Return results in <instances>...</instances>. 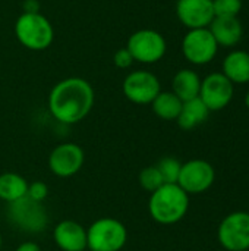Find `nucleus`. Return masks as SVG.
<instances>
[{
    "label": "nucleus",
    "instance_id": "20",
    "mask_svg": "<svg viewBox=\"0 0 249 251\" xmlns=\"http://www.w3.org/2000/svg\"><path fill=\"white\" fill-rule=\"evenodd\" d=\"M183 101L173 91H160L158 96L153 100V112L163 121H176Z\"/></svg>",
    "mask_w": 249,
    "mask_h": 251
},
{
    "label": "nucleus",
    "instance_id": "26",
    "mask_svg": "<svg viewBox=\"0 0 249 251\" xmlns=\"http://www.w3.org/2000/svg\"><path fill=\"white\" fill-rule=\"evenodd\" d=\"M15 251H41L40 246L37 243H32V241H25L22 244L18 246V249Z\"/></svg>",
    "mask_w": 249,
    "mask_h": 251
},
{
    "label": "nucleus",
    "instance_id": "17",
    "mask_svg": "<svg viewBox=\"0 0 249 251\" xmlns=\"http://www.w3.org/2000/svg\"><path fill=\"white\" fill-rule=\"evenodd\" d=\"M201 78L192 69H181L172 81V91L182 100L188 101L200 96Z\"/></svg>",
    "mask_w": 249,
    "mask_h": 251
},
{
    "label": "nucleus",
    "instance_id": "4",
    "mask_svg": "<svg viewBox=\"0 0 249 251\" xmlns=\"http://www.w3.org/2000/svg\"><path fill=\"white\" fill-rule=\"evenodd\" d=\"M126 238L125 225L114 218H101L87 229V246L92 251H120Z\"/></svg>",
    "mask_w": 249,
    "mask_h": 251
},
{
    "label": "nucleus",
    "instance_id": "27",
    "mask_svg": "<svg viewBox=\"0 0 249 251\" xmlns=\"http://www.w3.org/2000/svg\"><path fill=\"white\" fill-rule=\"evenodd\" d=\"M23 12H40V4L37 0H25L23 1Z\"/></svg>",
    "mask_w": 249,
    "mask_h": 251
},
{
    "label": "nucleus",
    "instance_id": "16",
    "mask_svg": "<svg viewBox=\"0 0 249 251\" xmlns=\"http://www.w3.org/2000/svg\"><path fill=\"white\" fill-rule=\"evenodd\" d=\"M232 84L249 82V53L244 50H235L229 53L223 60L222 72Z\"/></svg>",
    "mask_w": 249,
    "mask_h": 251
},
{
    "label": "nucleus",
    "instance_id": "5",
    "mask_svg": "<svg viewBox=\"0 0 249 251\" xmlns=\"http://www.w3.org/2000/svg\"><path fill=\"white\" fill-rule=\"evenodd\" d=\"M7 219L26 234H40L48 225V213L43 203L34 201L26 196L18 201L9 203Z\"/></svg>",
    "mask_w": 249,
    "mask_h": 251
},
{
    "label": "nucleus",
    "instance_id": "13",
    "mask_svg": "<svg viewBox=\"0 0 249 251\" xmlns=\"http://www.w3.org/2000/svg\"><path fill=\"white\" fill-rule=\"evenodd\" d=\"M176 15L189 29L208 28L214 19L213 0H178Z\"/></svg>",
    "mask_w": 249,
    "mask_h": 251
},
{
    "label": "nucleus",
    "instance_id": "10",
    "mask_svg": "<svg viewBox=\"0 0 249 251\" xmlns=\"http://www.w3.org/2000/svg\"><path fill=\"white\" fill-rule=\"evenodd\" d=\"M216 179V171L211 163L203 159H194L182 165L178 185L186 194L205 193Z\"/></svg>",
    "mask_w": 249,
    "mask_h": 251
},
{
    "label": "nucleus",
    "instance_id": "15",
    "mask_svg": "<svg viewBox=\"0 0 249 251\" xmlns=\"http://www.w3.org/2000/svg\"><path fill=\"white\" fill-rule=\"evenodd\" d=\"M208 29L222 47L236 46L244 34V28L238 16H214Z\"/></svg>",
    "mask_w": 249,
    "mask_h": 251
},
{
    "label": "nucleus",
    "instance_id": "19",
    "mask_svg": "<svg viewBox=\"0 0 249 251\" xmlns=\"http://www.w3.org/2000/svg\"><path fill=\"white\" fill-rule=\"evenodd\" d=\"M28 191V182L23 176L6 172L0 175V200L9 203L18 201L26 196Z\"/></svg>",
    "mask_w": 249,
    "mask_h": 251
},
{
    "label": "nucleus",
    "instance_id": "25",
    "mask_svg": "<svg viewBox=\"0 0 249 251\" xmlns=\"http://www.w3.org/2000/svg\"><path fill=\"white\" fill-rule=\"evenodd\" d=\"M134 57H132V54L129 53V50L126 49V47H123V49H119L116 53H114V56H113V63H114V66L116 68H119V69H129L132 65H134Z\"/></svg>",
    "mask_w": 249,
    "mask_h": 251
},
{
    "label": "nucleus",
    "instance_id": "30",
    "mask_svg": "<svg viewBox=\"0 0 249 251\" xmlns=\"http://www.w3.org/2000/svg\"><path fill=\"white\" fill-rule=\"evenodd\" d=\"M90 251H92V250H90Z\"/></svg>",
    "mask_w": 249,
    "mask_h": 251
},
{
    "label": "nucleus",
    "instance_id": "14",
    "mask_svg": "<svg viewBox=\"0 0 249 251\" xmlns=\"http://www.w3.org/2000/svg\"><path fill=\"white\" fill-rule=\"evenodd\" d=\"M53 240L62 251H85L87 229L75 221H62L53 229Z\"/></svg>",
    "mask_w": 249,
    "mask_h": 251
},
{
    "label": "nucleus",
    "instance_id": "3",
    "mask_svg": "<svg viewBox=\"0 0 249 251\" xmlns=\"http://www.w3.org/2000/svg\"><path fill=\"white\" fill-rule=\"evenodd\" d=\"M15 37L28 50H47L54 40V28L40 12H22L15 22Z\"/></svg>",
    "mask_w": 249,
    "mask_h": 251
},
{
    "label": "nucleus",
    "instance_id": "1",
    "mask_svg": "<svg viewBox=\"0 0 249 251\" xmlns=\"http://www.w3.org/2000/svg\"><path fill=\"white\" fill-rule=\"evenodd\" d=\"M94 100L95 93L92 85L81 76H70L59 81L51 88L48 110L57 122L72 125L88 116Z\"/></svg>",
    "mask_w": 249,
    "mask_h": 251
},
{
    "label": "nucleus",
    "instance_id": "21",
    "mask_svg": "<svg viewBox=\"0 0 249 251\" xmlns=\"http://www.w3.org/2000/svg\"><path fill=\"white\" fill-rule=\"evenodd\" d=\"M156 168L158 169V172H160L164 184H178L179 174H181V168H182V163L178 159L170 157V156L163 157L156 165Z\"/></svg>",
    "mask_w": 249,
    "mask_h": 251
},
{
    "label": "nucleus",
    "instance_id": "18",
    "mask_svg": "<svg viewBox=\"0 0 249 251\" xmlns=\"http://www.w3.org/2000/svg\"><path fill=\"white\" fill-rule=\"evenodd\" d=\"M208 115H210V110L203 103V100L200 97H197V99L183 101L182 110H181V113H179L176 121H178V125L182 129L189 131V129L197 128L203 122H205Z\"/></svg>",
    "mask_w": 249,
    "mask_h": 251
},
{
    "label": "nucleus",
    "instance_id": "31",
    "mask_svg": "<svg viewBox=\"0 0 249 251\" xmlns=\"http://www.w3.org/2000/svg\"><path fill=\"white\" fill-rule=\"evenodd\" d=\"M247 251H249V250H247Z\"/></svg>",
    "mask_w": 249,
    "mask_h": 251
},
{
    "label": "nucleus",
    "instance_id": "28",
    "mask_svg": "<svg viewBox=\"0 0 249 251\" xmlns=\"http://www.w3.org/2000/svg\"><path fill=\"white\" fill-rule=\"evenodd\" d=\"M245 104H247V107L249 109V91L248 94H247V97H245Z\"/></svg>",
    "mask_w": 249,
    "mask_h": 251
},
{
    "label": "nucleus",
    "instance_id": "11",
    "mask_svg": "<svg viewBox=\"0 0 249 251\" xmlns=\"http://www.w3.org/2000/svg\"><path fill=\"white\" fill-rule=\"evenodd\" d=\"M198 97L210 112L222 110L233 99V84L223 74L213 72L201 81Z\"/></svg>",
    "mask_w": 249,
    "mask_h": 251
},
{
    "label": "nucleus",
    "instance_id": "24",
    "mask_svg": "<svg viewBox=\"0 0 249 251\" xmlns=\"http://www.w3.org/2000/svg\"><path fill=\"white\" fill-rule=\"evenodd\" d=\"M48 196V187L45 182L41 181H35L32 184H28V191H26V197H29L34 201H40L43 203Z\"/></svg>",
    "mask_w": 249,
    "mask_h": 251
},
{
    "label": "nucleus",
    "instance_id": "7",
    "mask_svg": "<svg viewBox=\"0 0 249 251\" xmlns=\"http://www.w3.org/2000/svg\"><path fill=\"white\" fill-rule=\"evenodd\" d=\"M217 50L219 44L208 28L189 29L182 40V53L192 65L210 63L216 57Z\"/></svg>",
    "mask_w": 249,
    "mask_h": 251
},
{
    "label": "nucleus",
    "instance_id": "8",
    "mask_svg": "<svg viewBox=\"0 0 249 251\" xmlns=\"http://www.w3.org/2000/svg\"><path fill=\"white\" fill-rule=\"evenodd\" d=\"M219 243L227 251L249 250V213L233 212L227 215L217 231Z\"/></svg>",
    "mask_w": 249,
    "mask_h": 251
},
{
    "label": "nucleus",
    "instance_id": "12",
    "mask_svg": "<svg viewBox=\"0 0 249 251\" xmlns=\"http://www.w3.org/2000/svg\"><path fill=\"white\" fill-rule=\"evenodd\" d=\"M85 162V153L75 143H63L53 149L48 157L50 171L59 178H69L78 174Z\"/></svg>",
    "mask_w": 249,
    "mask_h": 251
},
{
    "label": "nucleus",
    "instance_id": "9",
    "mask_svg": "<svg viewBox=\"0 0 249 251\" xmlns=\"http://www.w3.org/2000/svg\"><path fill=\"white\" fill-rule=\"evenodd\" d=\"M125 97L135 104H151L161 91L158 78L150 71H132L122 84Z\"/></svg>",
    "mask_w": 249,
    "mask_h": 251
},
{
    "label": "nucleus",
    "instance_id": "29",
    "mask_svg": "<svg viewBox=\"0 0 249 251\" xmlns=\"http://www.w3.org/2000/svg\"><path fill=\"white\" fill-rule=\"evenodd\" d=\"M0 249H1V234H0Z\"/></svg>",
    "mask_w": 249,
    "mask_h": 251
},
{
    "label": "nucleus",
    "instance_id": "6",
    "mask_svg": "<svg viewBox=\"0 0 249 251\" xmlns=\"http://www.w3.org/2000/svg\"><path fill=\"white\" fill-rule=\"evenodd\" d=\"M126 49L135 62L151 65L161 60L167 50L166 38L156 29L144 28L135 31L126 43Z\"/></svg>",
    "mask_w": 249,
    "mask_h": 251
},
{
    "label": "nucleus",
    "instance_id": "2",
    "mask_svg": "<svg viewBox=\"0 0 249 251\" xmlns=\"http://www.w3.org/2000/svg\"><path fill=\"white\" fill-rule=\"evenodd\" d=\"M189 209V194L178 184H163L151 193L148 212L151 218L161 225H173L182 221Z\"/></svg>",
    "mask_w": 249,
    "mask_h": 251
},
{
    "label": "nucleus",
    "instance_id": "22",
    "mask_svg": "<svg viewBox=\"0 0 249 251\" xmlns=\"http://www.w3.org/2000/svg\"><path fill=\"white\" fill-rule=\"evenodd\" d=\"M139 185L148 191V193H154L156 190H158L164 182L163 178L158 172V169L156 166H147L139 172Z\"/></svg>",
    "mask_w": 249,
    "mask_h": 251
},
{
    "label": "nucleus",
    "instance_id": "23",
    "mask_svg": "<svg viewBox=\"0 0 249 251\" xmlns=\"http://www.w3.org/2000/svg\"><path fill=\"white\" fill-rule=\"evenodd\" d=\"M214 16H238L242 0H213Z\"/></svg>",
    "mask_w": 249,
    "mask_h": 251
}]
</instances>
